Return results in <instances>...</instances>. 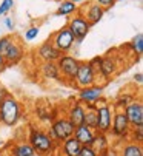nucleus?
<instances>
[{"label":"nucleus","mask_w":143,"mask_h":156,"mask_svg":"<svg viewBox=\"0 0 143 156\" xmlns=\"http://www.w3.org/2000/svg\"><path fill=\"white\" fill-rule=\"evenodd\" d=\"M94 135H95V130H92V128L86 127L85 124H82V125H77V127H76L73 136H74L82 145H91V142H92V139H94Z\"/></svg>","instance_id":"412c9836"},{"label":"nucleus","mask_w":143,"mask_h":156,"mask_svg":"<svg viewBox=\"0 0 143 156\" xmlns=\"http://www.w3.org/2000/svg\"><path fill=\"white\" fill-rule=\"evenodd\" d=\"M123 113L126 115L131 127H140L143 125V104L141 101H132L123 108Z\"/></svg>","instance_id":"ddd939ff"},{"label":"nucleus","mask_w":143,"mask_h":156,"mask_svg":"<svg viewBox=\"0 0 143 156\" xmlns=\"http://www.w3.org/2000/svg\"><path fill=\"white\" fill-rule=\"evenodd\" d=\"M91 27H92V25L89 23V22H88L82 14H79V12H76L74 17H71V19L68 20L66 28L71 31V34H73V37H74V40H76L74 45H82V42H83L85 37L88 36Z\"/></svg>","instance_id":"423d86ee"},{"label":"nucleus","mask_w":143,"mask_h":156,"mask_svg":"<svg viewBox=\"0 0 143 156\" xmlns=\"http://www.w3.org/2000/svg\"><path fill=\"white\" fill-rule=\"evenodd\" d=\"M83 124H85L86 127L92 128V130L97 128V111H95V110H91V108H86Z\"/></svg>","instance_id":"bb28decb"},{"label":"nucleus","mask_w":143,"mask_h":156,"mask_svg":"<svg viewBox=\"0 0 143 156\" xmlns=\"http://www.w3.org/2000/svg\"><path fill=\"white\" fill-rule=\"evenodd\" d=\"M36 56L42 62H57V59L62 56V53L53 45L49 40H45L36 50Z\"/></svg>","instance_id":"2eb2a0df"},{"label":"nucleus","mask_w":143,"mask_h":156,"mask_svg":"<svg viewBox=\"0 0 143 156\" xmlns=\"http://www.w3.org/2000/svg\"><path fill=\"white\" fill-rule=\"evenodd\" d=\"M80 148H82V144L74 136H71L65 139L62 144H59V151L65 156H77L80 153Z\"/></svg>","instance_id":"aec40b11"},{"label":"nucleus","mask_w":143,"mask_h":156,"mask_svg":"<svg viewBox=\"0 0 143 156\" xmlns=\"http://www.w3.org/2000/svg\"><path fill=\"white\" fill-rule=\"evenodd\" d=\"M9 151H11V156H37L36 150L31 147L28 141L14 142L12 145H9Z\"/></svg>","instance_id":"4be33fe9"},{"label":"nucleus","mask_w":143,"mask_h":156,"mask_svg":"<svg viewBox=\"0 0 143 156\" xmlns=\"http://www.w3.org/2000/svg\"><path fill=\"white\" fill-rule=\"evenodd\" d=\"M0 156H11V151L5 153V151H0Z\"/></svg>","instance_id":"ea45409f"},{"label":"nucleus","mask_w":143,"mask_h":156,"mask_svg":"<svg viewBox=\"0 0 143 156\" xmlns=\"http://www.w3.org/2000/svg\"><path fill=\"white\" fill-rule=\"evenodd\" d=\"M40 71H42V76L45 79H48V80H56V82H62L63 80L57 62H43L40 65Z\"/></svg>","instance_id":"6ab92c4d"},{"label":"nucleus","mask_w":143,"mask_h":156,"mask_svg":"<svg viewBox=\"0 0 143 156\" xmlns=\"http://www.w3.org/2000/svg\"><path fill=\"white\" fill-rule=\"evenodd\" d=\"M85 111H86L85 105H83L82 102H79V101H74V102H71V104L68 105L65 116H66L71 122H73L74 127H77V125H82V124H83Z\"/></svg>","instance_id":"dca6fc26"},{"label":"nucleus","mask_w":143,"mask_h":156,"mask_svg":"<svg viewBox=\"0 0 143 156\" xmlns=\"http://www.w3.org/2000/svg\"><path fill=\"white\" fill-rule=\"evenodd\" d=\"M48 40H49L62 54H68L71 50L74 48V43H76L73 34H71V31H69L66 27H63V28L54 31V33L49 36V39H48Z\"/></svg>","instance_id":"0eeeda50"},{"label":"nucleus","mask_w":143,"mask_h":156,"mask_svg":"<svg viewBox=\"0 0 143 156\" xmlns=\"http://www.w3.org/2000/svg\"><path fill=\"white\" fill-rule=\"evenodd\" d=\"M77 156H97V153L94 151V148L91 145H82L80 148V153Z\"/></svg>","instance_id":"473e14b6"},{"label":"nucleus","mask_w":143,"mask_h":156,"mask_svg":"<svg viewBox=\"0 0 143 156\" xmlns=\"http://www.w3.org/2000/svg\"><path fill=\"white\" fill-rule=\"evenodd\" d=\"M105 156H118V151H117V148L115 147H111L108 151H106V154Z\"/></svg>","instance_id":"58836bf2"},{"label":"nucleus","mask_w":143,"mask_h":156,"mask_svg":"<svg viewBox=\"0 0 143 156\" xmlns=\"http://www.w3.org/2000/svg\"><path fill=\"white\" fill-rule=\"evenodd\" d=\"M79 11V5L71 2V0H62L59 3V8L56 9V16L57 17H66V16H71V14H76Z\"/></svg>","instance_id":"5701e85b"},{"label":"nucleus","mask_w":143,"mask_h":156,"mask_svg":"<svg viewBox=\"0 0 143 156\" xmlns=\"http://www.w3.org/2000/svg\"><path fill=\"white\" fill-rule=\"evenodd\" d=\"M118 70H120V63H118L117 56L112 54L111 51L106 53V56L102 57V63H100V77L109 80L118 73Z\"/></svg>","instance_id":"1a4fd4ad"},{"label":"nucleus","mask_w":143,"mask_h":156,"mask_svg":"<svg viewBox=\"0 0 143 156\" xmlns=\"http://www.w3.org/2000/svg\"><path fill=\"white\" fill-rule=\"evenodd\" d=\"M8 94H9V91L6 90L5 87H2V85H0V102H2V101H3V99H5Z\"/></svg>","instance_id":"c9c22d12"},{"label":"nucleus","mask_w":143,"mask_h":156,"mask_svg":"<svg viewBox=\"0 0 143 156\" xmlns=\"http://www.w3.org/2000/svg\"><path fill=\"white\" fill-rule=\"evenodd\" d=\"M77 12L82 14L91 25H95V23H99V22L103 19L106 11L97 2H88V3H85V6H79Z\"/></svg>","instance_id":"9b49d317"},{"label":"nucleus","mask_w":143,"mask_h":156,"mask_svg":"<svg viewBox=\"0 0 143 156\" xmlns=\"http://www.w3.org/2000/svg\"><path fill=\"white\" fill-rule=\"evenodd\" d=\"M6 66H8V65H6V60H5L3 54H0V71H3Z\"/></svg>","instance_id":"4c0bfd02"},{"label":"nucleus","mask_w":143,"mask_h":156,"mask_svg":"<svg viewBox=\"0 0 143 156\" xmlns=\"http://www.w3.org/2000/svg\"><path fill=\"white\" fill-rule=\"evenodd\" d=\"M74 130H76V127L66 116H57L54 121H51V125L48 128V135L57 144H62L65 139L74 135Z\"/></svg>","instance_id":"7ed1b4c3"},{"label":"nucleus","mask_w":143,"mask_h":156,"mask_svg":"<svg viewBox=\"0 0 143 156\" xmlns=\"http://www.w3.org/2000/svg\"><path fill=\"white\" fill-rule=\"evenodd\" d=\"M102 96H103V85H99V83H94L79 90V102H82L83 105L94 104Z\"/></svg>","instance_id":"4468645a"},{"label":"nucleus","mask_w":143,"mask_h":156,"mask_svg":"<svg viewBox=\"0 0 143 156\" xmlns=\"http://www.w3.org/2000/svg\"><path fill=\"white\" fill-rule=\"evenodd\" d=\"M28 142L31 144V147L36 150V154L39 156H51L59 148V144L48 135V131L36 127H29Z\"/></svg>","instance_id":"f257e3e1"},{"label":"nucleus","mask_w":143,"mask_h":156,"mask_svg":"<svg viewBox=\"0 0 143 156\" xmlns=\"http://www.w3.org/2000/svg\"><path fill=\"white\" fill-rule=\"evenodd\" d=\"M94 83H97V80H95V74L92 73L91 66L88 65L86 60H80L79 70L74 77V87L77 90H80V88H85V87H89Z\"/></svg>","instance_id":"6e6552de"},{"label":"nucleus","mask_w":143,"mask_h":156,"mask_svg":"<svg viewBox=\"0 0 143 156\" xmlns=\"http://www.w3.org/2000/svg\"><path fill=\"white\" fill-rule=\"evenodd\" d=\"M23 56H25V48H23V43L19 42L14 36H12V40L9 42V45L6 48V51L3 53V57L6 60V65H17Z\"/></svg>","instance_id":"f8f14e48"},{"label":"nucleus","mask_w":143,"mask_h":156,"mask_svg":"<svg viewBox=\"0 0 143 156\" xmlns=\"http://www.w3.org/2000/svg\"><path fill=\"white\" fill-rule=\"evenodd\" d=\"M134 82H137L138 85L143 83V73H141V71H138V73L134 74Z\"/></svg>","instance_id":"e433bc0d"},{"label":"nucleus","mask_w":143,"mask_h":156,"mask_svg":"<svg viewBox=\"0 0 143 156\" xmlns=\"http://www.w3.org/2000/svg\"><path fill=\"white\" fill-rule=\"evenodd\" d=\"M91 147L94 148L95 153H97V156H105L106 151H108L112 145H111V141H109V136H108V135L95 131L94 139H92V142H91Z\"/></svg>","instance_id":"a211bd4d"},{"label":"nucleus","mask_w":143,"mask_h":156,"mask_svg":"<svg viewBox=\"0 0 143 156\" xmlns=\"http://www.w3.org/2000/svg\"><path fill=\"white\" fill-rule=\"evenodd\" d=\"M129 48H131V51L134 53V54H137L138 57L143 54V34L141 33H137L134 37H132V40L129 42V45H128Z\"/></svg>","instance_id":"393cba45"},{"label":"nucleus","mask_w":143,"mask_h":156,"mask_svg":"<svg viewBox=\"0 0 143 156\" xmlns=\"http://www.w3.org/2000/svg\"><path fill=\"white\" fill-rule=\"evenodd\" d=\"M71 2H74V3H82V2H85V0H71Z\"/></svg>","instance_id":"a19ab883"},{"label":"nucleus","mask_w":143,"mask_h":156,"mask_svg":"<svg viewBox=\"0 0 143 156\" xmlns=\"http://www.w3.org/2000/svg\"><path fill=\"white\" fill-rule=\"evenodd\" d=\"M5 27H6V30H9V31H12V30L15 28V23H14L12 17H5Z\"/></svg>","instance_id":"f704fd0d"},{"label":"nucleus","mask_w":143,"mask_h":156,"mask_svg":"<svg viewBox=\"0 0 143 156\" xmlns=\"http://www.w3.org/2000/svg\"><path fill=\"white\" fill-rule=\"evenodd\" d=\"M14 6V0H2V3H0V16H5L8 14Z\"/></svg>","instance_id":"7c9ffc66"},{"label":"nucleus","mask_w":143,"mask_h":156,"mask_svg":"<svg viewBox=\"0 0 143 156\" xmlns=\"http://www.w3.org/2000/svg\"><path fill=\"white\" fill-rule=\"evenodd\" d=\"M40 34V28L39 27H29L26 31H25V40H28V42H31V40H34V39H37V36Z\"/></svg>","instance_id":"c756f323"},{"label":"nucleus","mask_w":143,"mask_h":156,"mask_svg":"<svg viewBox=\"0 0 143 156\" xmlns=\"http://www.w3.org/2000/svg\"><path fill=\"white\" fill-rule=\"evenodd\" d=\"M3 147V141H0V148H2Z\"/></svg>","instance_id":"79ce46f5"},{"label":"nucleus","mask_w":143,"mask_h":156,"mask_svg":"<svg viewBox=\"0 0 143 156\" xmlns=\"http://www.w3.org/2000/svg\"><path fill=\"white\" fill-rule=\"evenodd\" d=\"M23 118L22 104L11 93L0 102V125L15 127Z\"/></svg>","instance_id":"f03ea898"},{"label":"nucleus","mask_w":143,"mask_h":156,"mask_svg":"<svg viewBox=\"0 0 143 156\" xmlns=\"http://www.w3.org/2000/svg\"><path fill=\"white\" fill-rule=\"evenodd\" d=\"M57 156H65V154H62V153H60V151H59V153H57Z\"/></svg>","instance_id":"37998d69"},{"label":"nucleus","mask_w":143,"mask_h":156,"mask_svg":"<svg viewBox=\"0 0 143 156\" xmlns=\"http://www.w3.org/2000/svg\"><path fill=\"white\" fill-rule=\"evenodd\" d=\"M100 63H102V56H95L88 60V65L91 66L92 73L95 74V80H99V76H100Z\"/></svg>","instance_id":"c85d7f7f"},{"label":"nucleus","mask_w":143,"mask_h":156,"mask_svg":"<svg viewBox=\"0 0 143 156\" xmlns=\"http://www.w3.org/2000/svg\"><path fill=\"white\" fill-rule=\"evenodd\" d=\"M12 40V36H3V37H0V54H3L9 45V42Z\"/></svg>","instance_id":"2f4dec72"},{"label":"nucleus","mask_w":143,"mask_h":156,"mask_svg":"<svg viewBox=\"0 0 143 156\" xmlns=\"http://www.w3.org/2000/svg\"><path fill=\"white\" fill-rule=\"evenodd\" d=\"M94 2H97L105 11L106 9H109V8H112L114 6V3H115V0H94Z\"/></svg>","instance_id":"72a5a7b5"},{"label":"nucleus","mask_w":143,"mask_h":156,"mask_svg":"<svg viewBox=\"0 0 143 156\" xmlns=\"http://www.w3.org/2000/svg\"><path fill=\"white\" fill-rule=\"evenodd\" d=\"M135 99L134 94H128V93H120L118 94V98L115 99V102L112 104V108L114 110H123L128 104H131L132 101Z\"/></svg>","instance_id":"a878e982"},{"label":"nucleus","mask_w":143,"mask_h":156,"mask_svg":"<svg viewBox=\"0 0 143 156\" xmlns=\"http://www.w3.org/2000/svg\"><path fill=\"white\" fill-rule=\"evenodd\" d=\"M36 116L42 122H51V121H54L57 118L56 116V111H53L46 104H39L36 107Z\"/></svg>","instance_id":"b1692460"},{"label":"nucleus","mask_w":143,"mask_h":156,"mask_svg":"<svg viewBox=\"0 0 143 156\" xmlns=\"http://www.w3.org/2000/svg\"><path fill=\"white\" fill-rule=\"evenodd\" d=\"M57 65H59V70H60V74H62L63 80L66 83H69V87H74V77H76V73L79 70L80 60L76 56L62 54L57 59Z\"/></svg>","instance_id":"39448f33"},{"label":"nucleus","mask_w":143,"mask_h":156,"mask_svg":"<svg viewBox=\"0 0 143 156\" xmlns=\"http://www.w3.org/2000/svg\"><path fill=\"white\" fill-rule=\"evenodd\" d=\"M129 131H131V124H129L126 115L123 113V110H114L109 135L112 138H115L117 141H128Z\"/></svg>","instance_id":"20e7f679"},{"label":"nucleus","mask_w":143,"mask_h":156,"mask_svg":"<svg viewBox=\"0 0 143 156\" xmlns=\"http://www.w3.org/2000/svg\"><path fill=\"white\" fill-rule=\"evenodd\" d=\"M95 111H97V128H95V131L109 135V128H111V122H112V113H114L112 105L109 104V105L97 107Z\"/></svg>","instance_id":"9d476101"},{"label":"nucleus","mask_w":143,"mask_h":156,"mask_svg":"<svg viewBox=\"0 0 143 156\" xmlns=\"http://www.w3.org/2000/svg\"><path fill=\"white\" fill-rule=\"evenodd\" d=\"M128 141H132V142H137V144H143V125H140V127H131L129 139Z\"/></svg>","instance_id":"cd10ccee"},{"label":"nucleus","mask_w":143,"mask_h":156,"mask_svg":"<svg viewBox=\"0 0 143 156\" xmlns=\"http://www.w3.org/2000/svg\"><path fill=\"white\" fill-rule=\"evenodd\" d=\"M118 156H143V145L132 142V141H123L115 145Z\"/></svg>","instance_id":"f3484780"}]
</instances>
